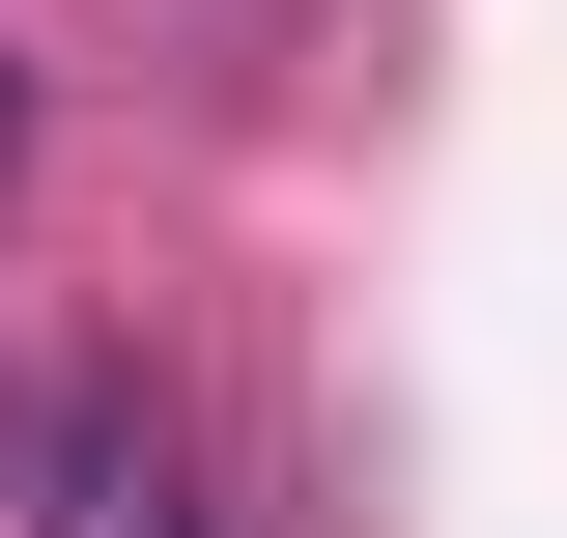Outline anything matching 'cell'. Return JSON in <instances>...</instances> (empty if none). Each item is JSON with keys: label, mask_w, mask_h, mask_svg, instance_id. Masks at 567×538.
Masks as SVG:
<instances>
[{"label": "cell", "mask_w": 567, "mask_h": 538, "mask_svg": "<svg viewBox=\"0 0 567 538\" xmlns=\"http://www.w3.org/2000/svg\"><path fill=\"white\" fill-rule=\"evenodd\" d=\"M0 538H256V510H227V454L171 397L58 369V397H0Z\"/></svg>", "instance_id": "obj_1"}, {"label": "cell", "mask_w": 567, "mask_h": 538, "mask_svg": "<svg viewBox=\"0 0 567 538\" xmlns=\"http://www.w3.org/2000/svg\"><path fill=\"white\" fill-rule=\"evenodd\" d=\"M0 199H29V29H0Z\"/></svg>", "instance_id": "obj_2"}]
</instances>
